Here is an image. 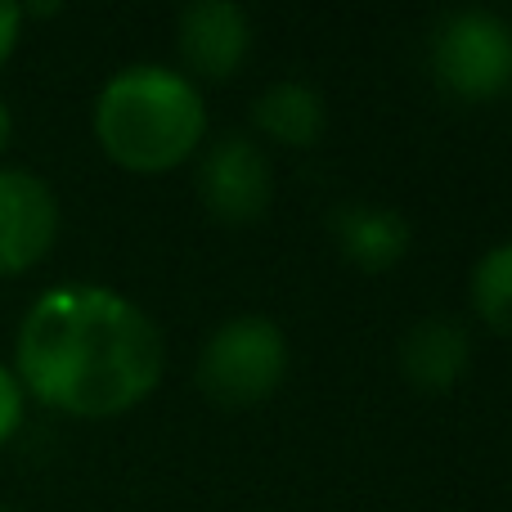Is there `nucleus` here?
Here are the masks:
<instances>
[{
  "label": "nucleus",
  "mask_w": 512,
  "mask_h": 512,
  "mask_svg": "<svg viewBox=\"0 0 512 512\" xmlns=\"http://www.w3.org/2000/svg\"><path fill=\"white\" fill-rule=\"evenodd\" d=\"M162 369V328L104 283H54L14 333V373L27 400L68 418H117L144 405Z\"/></svg>",
  "instance_id": "f257e3e1"
},
{
  "label": "nucleus",
  "mask_w": 512,
  "mask_h": 512,
  "mask_svg": "<svg viewBox=\"0 0 512 512\" xmlns=\"http://www.w3.org/2000/svg\"><path fill=\"white\" fill-rule=\"evenodd\" d=\"M95 140L108 162L135 176L185 167L207 135L203 90L162 63H126L95 99Z\"/></svg>",
  "instance_id": "f03ea898"
},
{
  "label": "nucleus",
  "mask_w": 512,
  "mask_h": 512,
  "mask_svg": "<svg viewBox=\"0 0 512 512\" xmlns=\"http://www.w3.org/2000/svg\"><path fill=\"white\" fill-rule=\"evenodd\" d=\"M288 373V337L270 315H234L207 337L198 387L225 409H252L279 391Z\"/></svg>",
  "instance_id": "7ed1b4c3"
},
{
  "label": "nucleus",
  "mask_w": 512,
  "mask_h": 512,
  "mask_svg": "<svg viewBox=\"0 0 512 512\" xmlns=\"http://www.w3.org/2000/svg\"><path fill=\"white\" fill-rule=\"evenodd\" d=\"M432 72L445 95L490 104L512 90V23L490 9H459L432 36Z\"/></svg>",
  "instance_id": "20e7f679"
},
{
  "label": "nucleus",
  "mask_w": 512,
  "mask_h": 512,
  "mask_svg": "<svg viewBox=\"0 0 512 512\" xmlns=\"http://www.w3.org/2000/svg\"><path fill=\"white\" fill-rule=\"evenodd\" d=\"M198 198L221 225H256L274 203L270 153L252 135H221L198 158Z\"/></svg>",
  "instance_id": "39448f33"
},
{
  "label": "nucleus",
  "mask_w": 512,
  "mask_h": 512,
  "mask_svg": "<svg viewBox=\"0 0 512 512\" xmlns=\"http://www.w3.org/2000/svg\"><path fill=\"white\" fill-rule=\"evenodd\" d=\"M59 198L27 167H0V279L36 270L59 243Z\"/></svg>",
  "instance_id": "423d86ee"
},
{
  "label": "nucleus",
  "mask_w": 512,
  "mask_h": 512,
  "mask_svg": "<svg viewBox=\"0 0 512 512\" xmlns=\"http://www.w3.org/2000/svg\"><path fill=\"white\" fill-rule=\"evenodd\" d=\"M176 50L185 77L194 81H230L252 54V18L230 0H198L176 18Z\"/></svg>",
  "instance_id": "0eeeda50"
},
{
  "label": "nucleus",
  "mask_w": 512,
  "mask_h": 512,
  "mask_svg": "<svg viewBox=\"0 0 512 512\" xmlns=\"http://www.w3.org/2000/svg\"><path fill=\"white\" fill-rule=\"evenodd\" d=\"M472 369V333L450 315L418 319L405 337H400V373L409 387L427 391H450L463 382V373Z\"/></svg>",
  "instance_id": "6e6552de"
},
{
  "label": "nucleus",
  "mask_w": 512,
  "mask_h": 512,
  "mask_svg": "<svg viewBox=\"0 0 512 512\" xmlns=\"http://www.w3.org/2000/svg\"><path fill=\"white\" fill-rule=\"evenodd\" d=\"M333 239L351 265H360V270H369V274H382L405 261L409 243H414V230H409L405 216L387 203H346L333 212Z\"/></svg>",
  "instance_id": "1a4fd4ad"
},
{
  "label": "nucleus",
  "mask_w": 512,
  "mask_h": 512,
  "mask_svg": "<svg viewBox=\"0 0 512 512\" xmlns=\"http://www.w3.org/2000/svg\"><path fill=\"white\" fill-rule=\"evenodd\" d=\"M252 126L283 149H315L324 140L328 108L324 95L306 81H274L252 104Z\"/></svg>",
  "instance_id": "9d476101"
},
{
  "label": "nucleus",
  "mask_w": 512,
  "mask_h": 512,
  "mask_svg": "<svg viewBox=\"0 0 512 512\" xmlns=\"http://www.w3.org/2000/svg\"><path fill=\"white\" fill-rule=\"evenodd\" d=\"M472 310L490 333L512 342V239L495 243L477 265H472Z\"/></svg>",
  "instance_id": "9b49d317"
},
{
  "label": "nucleus",
  "mask_w": 512,
  "mask_h": 512,
  "mask_svg": "<svg viewBox=\"0 0 512 512\" xmlns=\"http://www.w3.org/2000/svg\"><path fill=\"white\" fill-rule=\"evenodd\" d=\"M23 418H27V391L18 382V373L9 364H0V450L18 436Z\"/></svg>",
  "instance_id": "f8f14e48"
},
{
  "label": "nucleus",
  "mask_w": 512,
  "mask_h": 512,
  "mask_svg": "<svg viewBox=\"0 0 512 512\" xmlns=\"http://www.w3.org/2000/svg\"><path fill=\"white\" fill-rule=\"evenodd\" d=\"M23 5H14V0H0V68H5L9 59H14L18 41H23Z\"/></svg>",
  "instance_id": "ddd939ff"
},
{
  "label": "nucleus",
  "mask_w": 512,
  "mask_h": 512,
  "mask_svg": "<svg viewBox=\"0 0 512 512\" xmlns=\"http://www.w3.org/2000/svg\"><path fill=\"white\" fill-rule=\"evenodd\" d=\"M9 140H14V113H9V104L0 99V158H5Z\"/></svg>",
  "instance_id": "4468645a"
},
{
  "label": "nucleus",
  "mask_w": 512,
  "mask_h": 512,
  "mask_svg": "<svg viewBox=\"0 0 512 512\" xmlns=\"http://www.w3.org/2000/svg\"><path fill=\"white\" fill-rule=\"evenodd\" d=\"M0 512H5V504H0Z\"/></svg>",
  "instance_id": "2eb2a0df"
}]
</instances>
